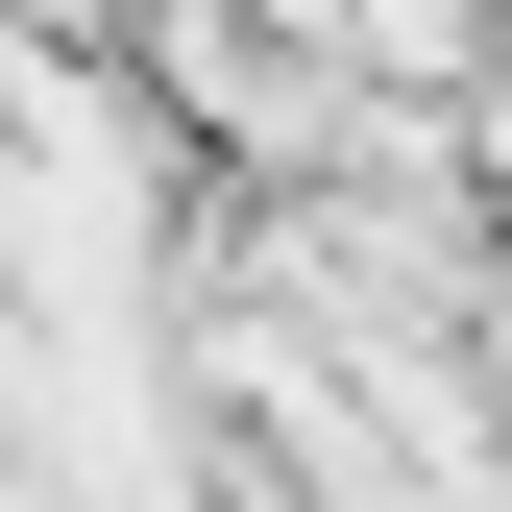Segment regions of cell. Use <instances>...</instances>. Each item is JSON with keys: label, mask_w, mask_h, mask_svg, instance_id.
Listing matches in <instances>:
<instances>
[{"label": "cell", "mask_w": 512, "mask_h": 512, "mask_svg": "<svg viewBox=\"0 0 512 512\" xmlns=\"http://www.w3.org/2000/svg\"><path fill=\"white\" fill-rule=\"evenodd\" d=\"M244 25H293L317 74H391V98H464L488 74V25L512 0H244Z\"/></svg>", "instance_id": "cell-1"}]
</instances>
